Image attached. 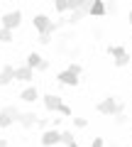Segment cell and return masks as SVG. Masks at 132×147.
<instances>
[{
  "instance_id": "2",
  "label": "cell",
  "mask_w": 132,
  "mask_h": 147,
  "mask_svg": "<svg viewBox=\"0 0 132 147\" xmlns=\"http://www.w3.org/2000/svg\"><path fill=\"white\" fill-rule=\"evenodd\" d=\"M95 110H98V113H103V115H115V113H122V110H125V103H120L117 98L108 96V98H103L101 103L95 105Z\"/></svg>"
},
{
  "instance_id": "17",
  "label": "cell",
  "mask_w": 132,
  "mask_h": 147,
  "mask_svg": "<svg viewBox=\"0 0 132 147\" xmlns=\"http://www.w3.org/2000/svg\"><path fill=\"white\" fill-rule=\"evenodd\" d=\"M61 142H64V145H71V142H76V140H74V132H71V130H64V132H61Z\"/></svg>"
},
{
  "instance_id": "3",
  "label": "cell",
  "mask_w": 132,
  "mask_h": 147,
  "mask_svg": "<svg viewBox=\"0 0 132 147\" xmlns=\"http://www.w3.org/2000/svg\"><path fill=\"white\" fill-rule=\"evenodd\" d=\"M34 30H37L39 34H54L59 27H56V22H52L47 15H34Z\"/></svg>"
},
{
  "instance_id": "15",
  "label": "cell",
  "mask_w": 132,
  "mask_h": 147,
  "mask_svg": "<svg viewBox=\"0 0 132 147\" xmlns=\"http://www.w3.org/2000/svg\"><path fill=\"white\" fill-rule=\"evenodd\" d=\"M0 42H12V30H5V27H0Z\"/></svg>"
},
{
  "instance_id": "13",
  "label": "cell",
  "mask_w": 132,
  "mask_h": 147,
  "mask_svg": "<svg viewBox=\"0 0 132 147\" xmlns=\"http://www.w3.org/2000/svg\"><path fill=\"white\" fill-rule=\"evenodd\" d=\"M25 64H27V66H29V69H37V66H39V64H42V57H39V54H37V52H32V54H29V57H27V59H25Z\"/></svg>"
},
{
  "instance_id": "6",
  "label": "cell",
  "mask_w": 132,
  "mask_h": 147,
  "mask_svg": "<svg viewBox=\"0 0 132 147\" xmlns=\"http://www.w3.org/2000/svg\"><path fill=\"white\" fill-rule=\"evenodd\" d=\"M42 103H44V108H47L49 113H59V108L64 105V100H61V96H56V93H47L42 98Z\"/></svg>"
},
{
  "instance_id": "25",
  "label": "cell",
  "mask_w": 132,
  "mask_h": 147,
  "mask_svg": "<svg viewBox=\"0 0 132 147\" xmlns=\"http://www.w3.org/2000/svg\"><path fill=\"white\" fill-rule=\"evenodd\" d=\"M0 147H10V145H7V140H0Z\"/></svg>"
},
{
  "instance_id": "9",
  "label": "cell",
  "mask_w": 132,
  "mask_h": 147,
  "mask_svg": "<svg viewBox=\"0 0 132 147\" xmlns=\"http://www.w3.org/2000/svg\"><path fill=\"white\" fill-rule=\"evenodd\" d=\"M88 15H95V17L108 15V12H105V0H90V5H88Z\"/></svg>"
},
{
  "instance_id": "7",
  "label": "cell",
  "mask_w": 132,
  "mask_h": 147,
  "mask_svg": "<svg viewBox=\"0 0 132 147\" xmlns=\"http://www.w3.org/2000/svg\"><path fill=\"white\" fill-rule=\"evenodd\" d=\"M59 142H61V132L56 130V127H54V130H44L42 132V145L44 147H54V145H59Z\"/></svg>"
},
{
  "instance_id": "4",
  "label": "cell",
  "mask_w": 132,
  "mask_h": 147,
  "mask_svg": "<svg viewBox=\"0 0 132 147\" xmlns=\"http://www.w3.org/2000/svg\"><path fill=\"white\" fill-rule=\"evenodd\" d=\"M17 118H20V110L15 105H5L0 110V127H10L12 123H17Z\"/></svg>"
},
{
  "instance_id": "5",
  "label": "cell",
  "mask_w": 132,
  "mask_h": 147,
  "mask_svg": "<svg viewBox=\"0 0 132 147\" xmlns=\"http://www.w3.org/2000/svg\"><path fill=\"white\" fill-rule=\"evenodd\" d=\"M3 27H5V30H12L15 32L17 27H20V22H22V12L20 10H10V12H5V15H3Z\"/></svg>"
},
{
  "instance_id": "27",
  "label": "cell",
  "mask_w": 132,
  "mask_h": 147,
  "mask_svg": "<svg viewBox=\"0 0 132 147\" xmlns=\"http://www.w3.org/2000/svg\"><path fill=\"white\" fill-rule=\"evenodd\" d=\"M130 25H132V10H130Z\"/></svg>"
},
{
  "instance_id": "22",
  "label": "cell",
  "mask_w": 132,
  "mask_h": 147,
  "mask_svg": "<svg viewBox=\"0 0 132 147\" xmlns=\"http://www.w3.org/2000/svg\"><path fill=\"white\" fill-rule=\"evenodd\" d=\"M37 125H39V127H44V130H47V125H49V120H47V118H37Z\"/></svg>"
},
{
  "instance_id": "11",
  "label": "cell",
  "mask_w": 132,
  "mask_h": 147,
  "mask_svg": "<svg viewBox=\"0 0 132 147\" xmlns=\"http://www.w3.org/2000/svg\"><path fill=\"white\" fill-rule=\"evenodd\" d=\"M20 98L25 100V103H34V100L39 98V91L34 88V86H27V88H25V91L20 93Z\"/></svg>"
},
{
  "instance_id": "23",
  "label": "cell",
  "mask_w": 132,
  "mask_h": 147,
  "mask_svg": "<svg viewBox=\"0 0 132 147\" xmlns=\"http://www.w3.org/2000/svg\"><path fill=\"white\" fill-rule=\"evenodd\" d=\"M90 147H105V145H103V140H101V137H93V142H90Z\"/></svg>"
},
{
  "instance_id": "19",
  "label": "cell",
  "mask_w": 132,
  "mask_h": 147,
  "mask_svg": "<svg viewBox=\"0 0 132 147\" xmlns=\"http://www.w3.org/2000/svg\"><path fill=\"white\" fill-rule=\"evenodd\" d=\"M74 125L78 127V130H83V127L88 125V120H86V118H74Z\"/></svg>"
},
{
  "instance_id": "1",
  "label": "cell",
  "mask_w": 132,
  "mask_h": 147,
  "mask_svg": "<svg viewBox=\"0 0 132 147\" xmlns=\"http://www.w3.org/2000/svg\"><path fill=\"white\" fill-rule=\"evenodd\" d=\"M81 71H83V69H81V64L74 61L69 69H66V71H59V74H56V81H59L61 86H76V84L81 81V79H78Z\"/></svg>"
},
{
  "instance_id": "12",
  "label": "cell",
  "mask_w": 132,
  "mask_h": 147,
  "mask_svg": "<svg viewBox=\"0 0 132 147\" xmlns=\"http://www.w3.org/2000/svg\"><path fill=\"white\" fill-rule=\"evenodd\" d=\"M12 79H15V69H12V66H3V71H0V88L7 86Z\"/></svg>"
},
{
  "instance_id": "14",
  "label": "cell",
  "mask_w": 132,
  "mask_h": 147,
  "mask_svg": "<svg viewBox=\"0 0 132 147\" xmlns=\"http://www.w3.org/2000/svg\"><path fill=\"white\" fill-rule=\"evenodd\" d=\"M113 61H115V66H120V69H122V66H127V64H130V54L125 52V54H122V57H115V59H113Z\"/></svg>"
},
{
  "instance_id": "20",
  "label": "cell",
  "mask_w": 132,
  "mask_h": 147,
  "mask_svg": "<svg viewBox=\"0 0 132 147\" xmlns=\"http://www.w3.org/2000/svg\"><path fill=\"white\" fill-rule=\"evenodd\" d=\"M59 115H66V118H69V115H71V108H69L66 103H64L61 108H59Z\"/></svg>"
},
{
  "instance_id": "26",
  "label": "cell",
  "mask_w": 132,
  "mask_h": 147,
  "mask_svg": "<svg viewBox=\"0 0 132 147\" xmlns=\"http://www.w3.org/2000/svg\"><path fill=\"white\" fill-rule=\"evenodd\" d=\"M66 147H78V142H71V145H66Z\"/></svg>"
},
{
  "instance_id": "16",
  "label": "cell",
  "mask_w": 132,
  "mask_h": 147,
  "mask_svg": "<svg viewBox=\"0 0 132 147\" xmlns=\"http://www.w3.org/2000/svg\"><path fill=\"white\" fill-rule=\"evenodd\" d=\"M108 54H110L113 59H115V57H122V54H125V47H113V44H110V47H108Z\"/></svg>"
},
{
  "instance_id": "24",
  "label": "cell",
  "mask_w": 132,
  "mask_h": 147,
  "mask_svg": "<svg viewBox=\"0 0 132 147\" xmlns=\"http://www.w3.org/2000/svg\"><path fill=\"white\" fill-rule=\"evenodd\" d=\"M47 69H49V61H47V59H42V64L37 66V71H47Z\"/></svg>"
},
{
  "instance_id": "21",
  "label": "cell",
  "mask_w": 132,
  "mask_h": 147,
  "mask_svg": "<svg viewBox=\"0 0 132 147\" xmlns=\"http://www.w3.org/2000/svg\"><path fill=\"white\" fill-rule=\"evenodd\" d=\"M39 42H42V44H49V42H52V34H39Z\"/></svg>"
},
{
  "instance_id": "8",
  "label": "cell",
  "mask_w": 132,
  "mask_h": 147,
  "mask_svg": "<svg viewBox=\"0 0 132 147\" xmlns=\"http://www.w3.org/2000/svg\"><path fill=\"white\" fill-rule=\"evenodd\" d=\"M32 79H34V69H29L27 64L15 69V81H32Z\"/></svg>"
},
{
  "instance_id": "18",
  "label": "cell",
  "mask_w": 132,
  "mask_h": 147,
  "mask_svg": "<svg viewBox=\"0 0 132 147\" xmlns=\"http://www.w3.org/2000/svg\"><path fill=\"white\" fill-rule=\"evenodd\" d=\"M113 118H115V125H125V123H127V115H125V113H115Z\"/></svg>"
},
{
  "instance_id": "10",
  "label": "cell",
  "mask_w": 132,
  "mask_h": 147,
  "mask_svg": "<svg viewBox=\"0 0 132 147\" xmlns=\"http://www.w3.org/2000/svg\"><path fill=\"white\" fill-rule=\"evenodd\" d=\"M17 123H20L25 130H29V127L37 125V115L34 113H20V118H17Z\"/></svg>"
}]
</instances>
